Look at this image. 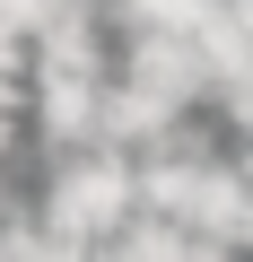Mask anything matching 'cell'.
<instances>
[{
    "label": "cell",
    "instance_id": "5",
    "mask_svg": "<svg viewBox=\"0 0 253 262\" xmlns=\"http://www.w3.org/2000/svg\"><path fill=\"white\" fill-rule=\"evenodd\" d=\"M227 9H236V27H244V35H253V0H227Z\"/></svg>",
    "mask_w": 253,
    "mask_h": 262
},
{
    "label": "cell",
    "instance_id": "3",
    "mask_svg": "<svg viewBox=\"0 0 253 262\" xmlns=\"http://www.w3.org/2000/svg\"><path fill=\"white\" fill-rule=\"evenodd\" d=\"M35 131L53 149H96V131H105V79L35 70Z\"/></svg>",
    "mask_w": 253,
    "mask_h": 262
},
{
    "label": "cell",
    "instance_id": "2",
    "mask_svg": "<svg viewBox=\"0 0 253 262\" xmlns=\"http://www.w3.org/2000/svg\"><path fill=\"white\" fill-rule=\"evenodd\" d=\"M131 79L149 105H166V114H183L192 96H210L218 88V70H210V53H201V35H131Z\"/></svg>",
    "mask_w": 253,
    "mask_h": 262
},
{
    "label": "cell",
    "instance_id": "4",
    "mask_svg": "<svg viewBox=\"0 0 253 262\" xmlns=\"http://www.w3.org/2000/svg\"><path fill=\"white\" fill-rule=\"evenodd\" d=\"M218 9H227V0H122L131 35H201Z\"/></svg>",
    "mask_w": 253,
    "mask_h": 262
},
{
    "label": "cell",
    "instance_id": "1",
    "mask_svg": "<svg viewBox=\"0 0 253 262\" xmlns=\"http://www.w3.org/2000/svg\"><path fill=\"white\" fill-rule=\"evenodd\" d=\"M131 219H140V166H122L113 149H79L44 192V227L79 236V245H113Z\"/></svg>",
    "mask_w": 253,
    "mask_h": 262
}]
</instances>
